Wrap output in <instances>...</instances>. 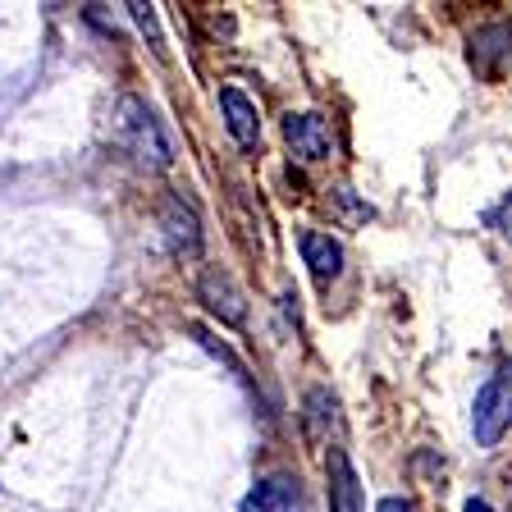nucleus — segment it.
<instances>
[{
	"instance_id": "1",
	"label": "nucleus",
	"mask_w": 512,
	"mask_h": 512,
	"mask_svg": "<svg viewBox=\"0 0 512 512\" xmlns=\"http://www.w3.org/2000/svg\"><path fill=\"white\" fill-rule=\"evenodd\" d=\"M115 128H119V142H124L142 165H151V170H165L174 160V147H170V138H165V128L156 124V115H151L147 101H138V96H119Z\"/></svg>"
},
{
	"instance_id": "2",
	"label": "nucleus",
	"mask_w": 512,
	"mask_h": 512,
	"mask_svg": "<svg viewBox=\"0 0 512 512\" xmlns=\"http://www.w3.org/2000/svg\"><path fill=\"white\" fill-rule=\"evenodd\" d=\"M508 426H512V371H499L480 384L476 412H471V430H476V444L494 448Z\"/></svg>"
},
{
	"instance_id": "3",
	"label": "nucleus",
	"mask_w": 512,
	"mask_h": 512,
	"mask_svg": "<svg viewBox=\"0 0 512 512\" xmlns=\"http://www.w3.org/2000/svg\"><path fill=\"white\" fill-rule=\"evenodd\" d=\"M160 229H165V247L170 256H197L202 252V220H197V206L179 192L165 197V211H160Z\"/></svg>"
},
{
	"instance_id": "4",
	"label": "nucleus",
	"mask_w": 512,
	"mask_h": 512,
	"mask_svg": "<svg viewBox=\"0 0 512 512\" xmlns=\"http://www.w3.org/2000/svg\"><path fill=\"white\" fill-rule=\"evenodd\" d=\"M197 298H202L206 311H211L215 320H224V325H243V320H247L243 288L224 275V270H206V275L197 279Z\"/></svg>"
},
{
	"instance_id": "5",
	"label": "nucleus",
	"mask_w": 512,
	"mask_h": 512,
	"mask_svg": "<svg viewBox=\"0 0 512 512\" xmlns=\"http://www.w3.org/2000/svg\"><path fill=\"white\" fill-rule=\"evenodd\" d=\"M284 142L302 160H325L334 151V133L325 115H311V110L307 115H284Z\"/></svg>"
},
{
	"instance_id": "6",
	"label": "nucleus",
	"mask_w": 512,
	"mask_h": 512,
	"mask_svg": "<svg viewBox=\"0 0 512 512\" xmlns=\"http://www.w3.org/2000/svg\"><path fill=\"white\" fill-rule=\"evenodd\" d=\"M238 512H311V508H307V494L298 490V480L266 476V480H256V490L247 494Z\"/></svg>"
},
{
	"instance_id": "7",
	"label": "nucleus",
	"mask_w": 512,
	"mask_h": 512,
	"mask_svg": "<svg viewBox=\"0 0 512 512\" xmlns=\"http://www.w3.org/2000/svg\"><path fill=\"white\" fill-rule=\"evenodd\" d=\"M325 471H330V512H366V490L343 448H330Z\"/></svg>"
},
{
	"instance_id": "8",
	"label": "nucleus",
	"mask_w": 512,
	"mask_h": 512,
	"mask_svg": "<svg viewBox=\"0 0 512 512\" xmlns=\"http://www.w3.org/2000/svg\"><path fill=\"white\" fill-rule=\"evenodd\" d=\"M220 110H224L229 138H234L238 147H256V138H261V115H256L252 101H247L238 87H220Z\"/></svg>"
},
{
	"instance_id": "9",
	"label": "nucleus",
	"mask_w": 512,
	"mask_h": 512,
	"mask_svg": "<svg viewBox=\"0 0 512 512\" xmlns=\"http://www.w3.org/2000/svg\"><path fill=\"white\" fill-rule=\"evenodd\" d=\"M298 247H302V261L311 266V275H316L320 284H330V279L343 270V247L334 243L330 234H316V229H307V234L298 238Z\"/></svg>"
},
{
	"instance_id": "10",
	"label": "nucleus",
	"mask_w": 512,
	"mask_h": 512,
	"mask_svg": "<svg viewBox=\"0 0 512 512\" xmlns=\"http://www.w3.org/2000/svg\"><path fill=\"white\" fill-rule=\"evenodd\" d=\"M307 412H311V430H325V421L334 426V398L325 389H311L307 394Z\"/></svg>"
},
{
	"instance_id": "11",
	"label": "nucleus",
	"mask_w": 512,
	"mask_h": 512,
	"mask_svg": "<svg viewBox=\"0 0 512 512\" xmlns=\"http://www.w3.org/2000/svg\"><path fill=\"white\" fill-rule=\"evenodd\" d=\"M124 10L133 14V23H138V28L151 37V46H156V51H165V42H160V28H156V14H151V5H124Z\"/></svg>"
},
{
	"instance_id": "12",
	"label": "nucleus",
	"mask_w": 512,
	"mask_h": 512,
	"mask_svg": "<svg viewBox=\"0 0 512 512\" xmlns=\"http://www.w3.org/2000/svg\"><path fill=\"white\" fill-rule=\"evenodd\" d=\"M192 339H202V343H206V348H211V352H215V357H220V362H229V366H234V371H238V375H243V362H238V357H234V352H229V348H224V343H215V339H211V334H206V330H202V325H192Z\"/></svg>"
},
{
	"instance_id": "13",
	"label": "nucleus",
	"mask_w": 512,
	"mask_h": 512,
	"mask_svg": "<svg viewBox=\"0 0 512 512\" xmlns=\"http://www.w3.org/2000/svg\"><path fill=\"white\" fill-rule=\"evenodd\" d=\"M490 220L503 229V238H512V192H508V197H503V202H499V211H494Z\"/></svg>"
},
{
	"instance_id": "14",
	"label": "nucleus",
	"mask_w": 512,
	"mask_h": 512,
	"mask_svg": "<svg viewBox=\"0 0 512 512\" xmlns=\"http://www.w3.org/2000/svg\"><path fill=\"white\" fill-rule=\"evenodd\" d=\"M375 512H416V503L412 499H384Z\"/></svg>"
},
{
	"instance_id": "15",
	"label": "nucleus",
	"mask_w": 512,
	"mask_h": 512,
	"mask_svg": "<svg viewBox=\"0 0 512 512\" xmlns=\"http://www.w3.org/2000/svg\"><path fill=\"white\" fill-rule=\"evenodd\" d=\"M467 512H494L485 499H467Z\"/></svg>"
}]
</instances>
